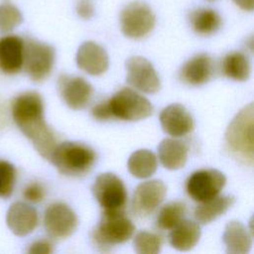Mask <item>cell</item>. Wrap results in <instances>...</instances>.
I'll return each mask as SVG.
<instances>
[{
  "label": "cell",
  "instance_id": "7a4b0ae2",
  "mask_svg": "<svg viewBox=\"0 0 254 254\" xmlns=\"http://www.w3.org/2000/svg\"><path fill=\"white\" fill-rule=\"evenodd\" d=\"M254 105L249 103L240 109L225 131L228 150L241 163L253 166L254 162Z\"/></svg>",
  "mask_w": 254,
  "mask_h": 254
},
{
  "label": "cell",
  "instance_id": "8992f818",
  "mask_svg": "<svg viewBox=\"0 0 254 254\" xmlns=\"http://www.w3.org/2000/svg\"><path fill=\"white\" fill-rule=\"evenodd\" d=\"M55 59L56 52L51 45L35 39L24 41L23 66L32 80H45L53 70Z\"/></svg>",
  "mask_w": 254,
  "mask_h": 254
},
{
  "label": "cell",
  "instance_id": "484cf974",
  "mask_svg": "<svg viewBox=\"0 0 254 254\" xmlns=\"http://www.w3.org/2000/svg\"><path fill=\"white\" fill-rule=\"evenodd\" d=\"M185 214V203L181 201H171L160 209L156 224L162 230H170L184 218Z\"/></svg>",
  "mask_w": 254,
  "mask_h": 254
},
{
  "label": "cell",
  "instance_id": "9a60e30c",
  "mask_svg": "<svg viewBox=\"0 0 254 254\" xmlns=\"http://www.w3.org/2000/svg\"><path fill=\"white\" fill-rule=\"evenodd\" d=\"M75 61L78 68L91 75L104 73L109 65L106 51L101 46L91 41L84 42L78 47Z\"/></svg>",
  "mask_w": 254,
  "mask_h": 254
},
{
  "label": "cell",
  "instance_id": "30bf717a",
  "mask_svg": "<svg viewBox=\"0 0 254 254\" xmlns=\"http://www.w3.org/2000/svg\"><path fill=\"white\" fill-rule=\"evenodd\" d=\"M126 81L145 93H156L161 87L159 76L152 64L140 56L130 57L125 62Z\"/></svg>",
  "mask_w": 254,
  "mask_h": 254
},
{
  "label": "cell",
  "instance_id": "ffe728a7",
  "mask_svg": "<svg viewBox=\"0 0 254 254\" xmlns=\"http://www.w3.org/2000/svg\"><path fill=\"white\" fill-rule=\"evenodd\" d=\"M158 157L164 168L179 170L188 160V147L180 140L166 138L158 146Z\"/></svg>",
  "mask_w": 254,
  "mask_h": 254
},
{
  "label": "cell",
  "instance_id": "603a6c76",
  "mask_svg": "<svg viewBox=\"0 0 254 254\" xmlns=\"http://www.w3.org/2000/svg\"><path fill=\"white\" fill-rule=\"evenodd\" d=\"M191 29L200 36H210L216 33L222 24L219 14L210 8H197L189 16Z\"/></svg>",
  "mask_w": 254,
  "mask_h": 254
},
{
  "label": "cell",
  "instance_id": "4316f807",
  "mask_svg": "<svg viewBox=\"0 0 254 254\" xmlns=\"http://www.w3.org/2000/svg\"><path fill=\"white\" fill-rule=\"evenodd\" d=\"M163 244L162 237L153 232L140 231L133 239V246L136 253L139 254H157L161 251Z\"/></svg>",
  "mask_w": 254,
  "mask_h": 254
},
{
  "label": "cell",
  "instance_id": "8fae6325",
  "mask_svg": "<svg viewBox=\"0 0 254 254\" xmlns=\"http://www.w3.org/2000/svg\"><path fill=\"white\" fill-rule=\"evenodd\" d=\"M77 226L74 211L64 202L50 204L44 213V227L53 238L64 239L70 236Z\"/></svg>",
  "mask_w": 254,
  "mask_h": 254
},
{
  "label": "cell",
  "instance_id": "f1b7e54d",
  "mask_svg": "<svg viewBox=\"0 0 254 254\" xmlns=\"http://www.w3.org/2000/svg\"><path fill=\"white\" fill-rule=\"evenodd\" d=\"M16 182L15 167L4 160H0V197H9L14 190Z\"/></svg>",
  "mask_w": 254,
  "mask_h": 254
},
{
  "label": "cell",
  "instance_id": "d4e9b609",
  "mask_svg": "<svg viewBox=\"0 0 254 254\" xmlns=\"http://www.w3.org/2000/svg\"><path fill=\"white\" fill-rule=\"evenodd\" d=\"M223 74L236 81H245L251 73V65L248 58L240 52L228 53L221 63Z\"/></svg>",
  "mask_w": 254,
  "mask_h": 254
},
{
  "label": "cell",
  "instance_id": "6da1fadb",
  "mask_svg": "<svg viewBox=\"0 0 254 254\" xmlns=\"http://www.w3.org/2000/svg\"><path fill=\"white\" fill-rule=\"evenodd\" d=\"M14 122L21 132L32 142L37 152L46 160L57 145L53 129L44 117V102L36 91H26L17 95L11 103Z\"/></svg>",
  "mask_w": 254,
  "mask_h": 254
},
{
  "label": "cell",
  "instance_id": "52a82bcc",
  "mask_svg": "<svg viewBox=\"0 0 254 254\" xmlns=\"http://www.w3.org/2000/svg\"><path fill=\"white\" fill-rule=\"evenodd\" d=\"M156 18L151 7L142 1L127 4L120 14V26L123 35L139 40L149 35L155 27Z\"/></svg>",
  "mask_w": 254,
  "mask_h": 254
},
{
  "label": "cell",
  "instance_id": "cb8c5ba5",
  "mask_svg": "<svg viewBox=\"0 0 254 254\" xmlns=\"http://www.w3.org/2000/svg\"><path fill=\"white\" fill-rule=\"evenodd\" d=\"M158 162L155 154L147 149L133 152L127 162L129 173L138 179L151 177L157 170Z\"/></svg>",
  "mask_w": 254,
  "mask_h": 254
},
{
  "label": "cell",
  "instance_id": "83f0119b",
  "mask_svg": "<svg viewBox=\"0 0 254 254\" xmlns=\"http://www.w3.org/2000/svg\"><path fill=\"white\" fill-rule=\"evenodd\" d=\"M23 22L21 11L10 0L0 3V33L13 31Z\"/></svg>",
  "mask_w": 254,
  "mask_h": 254
},
{
  "label": "cell",
  "instance_id": "277c9868",
  "mask_svg": "<svg viewBox=\"0 0 254 254\" xmlns=\"http://www.w3.org/2000/svg\"><path fill=\"white\" fill-rule=\"evenodd\" d=\"M49 161L61 174L78 177L91 170L96 161V154L83 143L65 141L56 145Z\"/></svg>",
  "mask_w": 254,
  "mask_h": 254
},
{
  "label": "cell",
  "instance_id": "836d02e7",
  "mask_svg": "<svg viewBox=\"0 0 254 254\" xmlns=\"http://www.w3.org/2000/svg\"><path fill=\"white\" fill-rule=\"evenodd\" d=\"M233 2L242 10L251 12L254 8V0H233Z\"/></svg>",
  "mask_w": 254,
  "mask_h": 254
},
{
  "label": "cell",
  "instance_id": "9c48e42d",
  "mask_svg": "<svg viewBox=\"0 0 254 254\" xmlns=\"http://www.w3.org/2000/svg\"><path fill=\"white\" fill-rule=\"evenodd\" d=\"M226 184L224 174L216 169H203L192 173L186 182L188 194L195 201L216 196Z\"/></svg>",
  "mask_w": 254,
  "mask_h": 254
},
{
  "label": "cell",
  "instance_id": "44dd1931",
  "mask_svg": "<svg viewBox=\"0 0 254 254\" xmlns=\"http://www.w3.org/2000/svg\"><path fill=\"white\" fill-rule=\"evenodd\" d=\"M200 233L199 225L196 222L183 218L171 229L170 243L179 251H189L197 244Z\"/></svg>",
  "mask_w": 254,
  "mask_h": 254
},
{
  "label": "cell",
  "instance_id": "ac0fdd59",
  "mask_svg": "<svg viewBox=\"0 0 254 254\" xmlns=\"http://www.w3.org/2000/svg\"><path fill=\"white\" fill-rule=\"evenodd\" d=\"M6 222L15 235L26 236L33 232L38 225V212L33 206L18 201L9 207Z\"/></svg>",
  "mask_w": 254,
  "mask_h": 254
},
{
  "label": "cell",
  "instance_id": "4dcf8cb0",
  "mask_svg": "<svg viewBox=\"0 0 254 254\" xmlns=\"http://www.w3.org/2000/svg\"><path fill=\"white\" fill-rule=\"evenodd\" d=\"M91 114L93 118L97 121H106L112 118L107 101H103L94 105L91 109Z\"/></svg>",
  "mask_w": 254,
  "mask_h": 254
},
{
  "label": "cell",
  "instance_id": "3957f363",
  "mask_svg": "<svg viewBox=\"0 0 254 254\" xmlns=\"http://www.w3.org/2000/svg\"><path fill=\"white\" fill-rule=\"evenodd\" d=\"M135 226L123 209H103L98 224L90 233L92 245L101 252L125 243L134 234Z\"/></svg>",
  "mask_w": 254,
  "mask_h": 254
},
{
  "label": "cell",
  "instance_id": "ba28073f",
  "mask_svg": "<svg viewBox=\"0 0 254 254\" xmlns=\"http://www.w3.org/2000/svg\"><path fill=\"white\" fill-rule=\"evenodd\" d=\"M91 192L103 209H123L127 201L123 182L112 173L98 175L92 184Z\"/></svg>",
  "mask_w": 254,
  "mask_h": 254
},
{
  "label": "cell",
  "instance_id": "e575fe53",
  "mask_svg": "<svg viewBox=\"0 0 254 254\" xmlns=\"http://www.w3.org/2000/svg\"><path fill=\"white\" fill-rule=\"evenodd\" d=\"M211 1H212V0H211Z\"/></svg>",
  "mask_w": 254,
  "mask_h": 254
},
{
  "label": "cell",
  "instance_id": "1f68e13d",
  "mask_svg": "<svg viewBox=\"0 0 254 254\" xmlns=\"http://www.w3.org/2000/svg\"><path fill=\"white\" fill-rule=\"evenodd\" d=\"M75 11L83 20H89L94 15V7L90 0H78L75 5Z\"/></svg>",
  "mask_w": 254,
  "mask_h": 254
},
{
  "label": "cell",
  "instance_id": "2e32d148",
  "mask_svg": "<svg viewBox=\"0 0 254 254\" xmlns=\"http://www.w3.org/2000/svg\"><path fill=\"white\" fill-rule=\"evenodd\" d=\"M214 72V64L207 54H197L188 60L180 69L183 82L197 86L209 81Z\"/></svg>",
  "mask_w": 254,
  "mask_h": 254
},
{
  "label": "cell",
  "instance_id": "d6986e66",
  "mask_svg": "<svg viewBox=\"0 0 254 254\" xmlns=\"http://www.w3.org/2000/svg\"><path fill=\"white\" fill-rule=\"evenodd\" d=\"M222 240L226 246V253L246 254L252 246V232L237 220L229 221L224 229Z\"/></svg>",
  "mask_w": 254,
  "mask_h": 254
},
{
  "label": "cell",
  "instance_id": "e0dca14e",
  "mask_svg": "<svg viewBox=\"0 0 254 254\" xmlns=\"http://www.w3.org/2000/svg\"><path fill=\"white\" fill-rule=\"evenodd\" d=\"M24 40L15 35L0 38V72L14 74L23 67Z\"/></svg>",
  "mask_w": 254,
  "mask_h": 254
},
{
  "label": "cell",
  "instance_id": "7c38bea8",
  "mask_svg": "<svg viewBox=\"0 0 254 254\" xmlns=\"http://www.w3.org/2000/svg\"><path fill=\"white\" fill-rule=\"evenodd\" d=\"M58 91L63 101L73 110H80L89 103L93 88L83 77L62 73L58 77Z\"/></svg>",
  "mask_w": 254,
  "mask_h": 254
},
{
  "label": "cell",
  "instance_id": "4fadbf2b",
  "mask_svg": "<svg viewBox=\"0 0 254 254\" xmlns=\"http://www.w3.org/2000/svg\"><path fill=\"white\" fill-rule=\"evenodd\" d=\"M167 194V187L160 180L139 184L132 197V211L139 217H146L162 203Z\"/></svg>",
  "mask_w": 254,
  "mask_h": 254
},
{
  "label": "cell",
  "instance_id": "5bb4252c",
  "mask_svg": "<svg viewBox=\"0 0 254 254\" xmlns=\"http://www.w3.org/2000/svg\"><path fill=\"white\" fill-rule=\"evenodd\" d=\"M162 129L172 137H182L190 133L194 121L189 110L180 103H173L165 107L160 113Z\"/></svg>",
  "mask_w": 254,
  "mask_h": 254
},
{
  "label": "cell",
  "instance_id": "f546056e",
  "mask_svg": "<svg viewBox=\"0 0 254 254\" xmlns=\"http://www.w3.org/2000/svg\"><path fill=\"white\" fill-rule=\"evenodd\" d=\"M23 195L31 202H40L45 197V189L39 183H31L25 188Z\"/></svg>",
  "mask_w": 254,
  "mask_h": 254
},
{
  "label": "cell",
  "instance_id": "d6a6232c",
  "mask_svg": "<svg viewBox=\"0 0 254 254\" xmlns=\"http://www.w3.org/2000/svg\"><path fill=\"white\" fill-rule=\"evenodd\" d=\"M54 250V246L50 240L47 239H41L33 242L29 249L28 252L32 254H50Z\"/></svg>",
  "mask_w": 254,
  "mask_h": 254
},
{
  "label": "cell",
  "instance_id": "7402d4cb",
  "mask_svg": "<svg viewBox=\"0 0 254 254\" xmlns=\"http://www.w3.org/2000/svg\"><path fill=\"white\" fill-rule=\"evenodd\" d=\"M235 202L232 194L216 195L210 199L200 201L194 209V218L200 224H208L224 214Z\"/></svg>",
  "mask_w": 254,
  "mask_h": 254
},
{
  "label": "cell",
  "instance_id": "5b68a950",
  "mask_svg": "<svg viewBox=\"0 0 254 254\" xmlns=\"http://www.w3.org/2000/svg\"><path fill=\"white\" fill-rule=\"evenodd\" d=\"M112 118L124 121H139L152 115V103L143 95L129 87L118 90L107 100Z\"/></svg>",
  "mask_w": 254,
  "mask_h": 254
}]
</instances>
